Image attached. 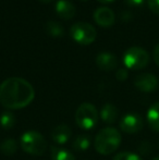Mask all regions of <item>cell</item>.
Segmentation results:
<instances>
[{
	"mask_svg": "<svg viewBox=\"0 0 159 160\" xmlns=\"http://www.w3.org/2000/svg\"><path fill=\"white\" fill-rule=\"evenodd\" d=\"M127 76H129V74H127V71L125 69H119L116 72V78H117L118 81H121V82L127 80Z\"/></svg>",
	"mask_w": 159,
	"mask_h": 160,
	"instance_id": "603a6c76",
	"label": "cell"
},
{
	"mask_svg": "<svg viewBox=\"0 0 159 160\" xmlns=\"http://www.w3.org/2000/svg\"><path fill=\"white\" fill-rule=\"evenodd\" d=\"M98 117L99 114L95 106L89 102H84L75 112V122L82 130H91L97 124Z\"/></svg>",
	"mask_w": 159,
	"mask_h": 160,
	"instance_id": "277c9868",
	"label": "cell"
},
{
	"mask_svg": "<svg viewBox=\"0 0 159 160\" xmlns=\"http://www.w3.org/2000/svg\"><path fill=\"white\" fill-rule=\"evenodd\" d=\"M134 85L143 93H152L158 88V78L152 73H142L134 80Z\"/></svg>",
	"mask_w": 159,
	"mask_h": 160,
	"instance_id": "ba28073f",
	"label": "cell"
},
{
	"mask_svg": "<svg viewBox=\"0 0 159 160\" xmlns=\"http://www.w3.org/2000/svg\"><path fill=\"white\" fill-rule=\"evenodd\" d=\"M99 117L105 123L112 124L118 118V109L112 103H106L102 107L99 112Z\"/></svg>",
	"mask_w": 159,
	"mask_h": 160,
	"instance_id": "4fadbf2b",
	"label": "cell"
},
{
	"mask_svg": "<svg viewBox=\"0 0 159 160\" xmlns=\"http://www.w3.org/2000/svg\"><path fill=\"white\" fill-rule=\"evenodd\" d=\"M152 149H153V145L148 141H143L138 146V150L143 155H148L152 152Z\"/></svg>",
	"mask_w": 159,
	"mask_h": 160,
	"instance_id": "44dd1931",
	"label": "cell"
},
{
	"mask_svg": "<svg viewBox=\"0 0 159 160\" xmlns=\"http://www.w3.org/2000/svg\"><path fill=\"white\" fill-rule=\"evenodd\" d=\"M91 145V139L87 135H79L73 142V148L77 152H85Z\"/></svg>",
	"mask_w": 159,
	"mask_h": 160,
	"instance_id": "ac0fdd59",
	"label": "cell"
},
{
	"mask_svg": "<svg viewBox=\"0 0 159 160\" xmlns=\"http://www.w3.org/2000/svg\"><path fill=\"white\" fill-rule=\"evenodd\" d=\"M113 160H143L137 154L130 152H122L115 156Z\"/></svg>",
	"mask_w": 159,
	"mask_h": 160,
	"instance_id": "ffe728a7",
	"label": "cell"
},
{
	"mask_svg": "<svg viewBox=\"0 0 159 160\" xmlns=\"http://www.w3.org/2000/svg\"><path fill=\"white\" fill-rule=\"evenodd\" d=\"M99 2H102V3H108V2H111L113 1V0H98Z\"/></svg>",
	"mask_w": 159,
	"mask_h": 160,
	"instance_id": "484cf974",
	"label": "cell"
},
{
	"mask_svg": "<svg viewBox=\"0 0 159 160\" xmlns=\"http://www.w3.org/2000/svg\"><path fill=\"white\" fill-rule=\"evenodd\" d=\"M46 32L53 37H60L64 34V30L61 24L56 21H49L46 24Z\"/></svg>",
	"mask_w": 159,
	"mask_h": 160,
	"instance_id": "e0dca14e",
	"label": "cell"
},
{
	"mask_svg": "<svg viewBox=\"0 0 159 160\" xmlns=\"http://www.w3.org/2000/svg\"><path fill=\"white\" fill-rule=\"evenodd\" d=\"M15 123V117L12 112L6 111L0 116V125L4 130H10Z\"/></svg>",
	"mask_w": 159,
	"mask_h": 160,
	"instance_id": "d6986e66",
	"label": "cell"
},
{
	"mask_svg": "<svg viewBox=\"0 0 159 160\" xmlns=\"http://www.w3.org/2000/svg\"><path fill=\"white\" fill-rule=\"evenodd\" d=\"M51 160H75L74 156L64 148L51 146L50 148Z\"/></svg>",
	"mask_w": 159,
	"mask_h": 160,
	"instance_id": "9a60e30c",
	"label": "cell"
},
{
	"mask_svg": "<svg viewBox=\"0 0 159 160\" xmlns=\"http://www.w3.org/2000/svg\"><path fill=\"white\" fill-rule=\"evenodd\" d=\"M22 149L34 156H40L47 149V142L45 137L37 131H27L23 133L20 139Z\"/></svg>",
	"mask_w": 159,
	"mask_h": 160,
	"instance_id": "3957f363",
	"label": "cell"
},
{
	"mask_svg": "<svg viewBox=\"0 0 159 160\" xmlns=\"http://www.w3.org/2000/svg\"><path fill=\"white\" fill-rule=\"evenodd\" d=\"M96 64L102 71H111L118 65V59L110 52H100L96 57Z\"/></svg>",
	"mask_w": 159,
	"mask_h": 160,
	"instance_id": "30bf717a",
	"label": "cell"
},
{
	"mask_svg": "<svg viewBox=\"0 0 159 160\" xmlns=\"http://www.w3.org/2000/svg\"><path fill=\"white\" fill-rule=\"evenodd\" d=\"M39 1L44 2V3H49V2H51L52 0H39Z\"/></svg>",
	"mask_w": 159,
	"mask_h": 160,
	"instance_id": "4316f807",
	"label": "cell"
},
{
	"mask_svg": "<svg viewBox=\"0 0 159 160\" xmlns=\"http://www.w3.org/2000/svg\"><path fill=\"white\" fill-rule=\"evenodd\" d=\"M17 150V144L13 138H6L0 143V152L7 156L15 154Z\"/></svg>",
	"mask_w": 159,
	"mask_h": 160,
	"instance_id": "2e32d148",
	"label": "cell"
},
{
	"mask_svg": "<svg viewBox=\"0 0 159 160\" xmlns=\"http://www.w3.org/2000/svg\"><path fill=\"white\" fill-rule=\"evenodd\" d=\"M153 58H154V61H155V63L159 67V44L156 45V47L154 48Z\"/></svg>",
	"mask_w": 159,
	"mask_h": 160,
	"instance_id": "cb8c5ba5",
	"label": "cell"
},
{
	"mask_svg": "<svg viewBox=\"0 0 159 160\" xmlns=\"http://www.w3.org/2000/svg\"><path fill=\"white\" fill-rule=\"evenodd\" d=\"M71 36L81 45H89L96 39V30L93 25L85 22H77L71 26Z\"/></svg>",
	"mask_w": 159,
	"mask_h": 160,
	"instance_id": "8992f818",
	"label": "cell"
},
{
	"mask_svg": "<svg viewBox=\"0 0 159 160\" xmlns=\"http://www.w3.org/2000/svg\"><path fill=\"white\" fill-rule=\"evenodd\" d=\"M121 134L115 128H105L95 137V149L100 155H110L119 148Z\"/></svg>",
	"mask_w": 159,
	"mask_h": 160,
	"instance_id": "7a4b0ae2",
	"label": "cell"
},
{
	"mask_svg": "<svg viewBox=\"0 0 159 160\" xmlns=\"http://www.w3.org/2000/svg\"><path fill=\"white\" fill-rule=\"evenodd\" d=\"M123 62L125 67L131 70L144 69L149 62V55L144 48L131 47L125 51L123 56Z\"/></svg>",
	"mask_w": 159,
	"mask_h": 160,
	"instance_id": "5b68a950",
	"label": "cell"
},
{
	"mask_svg": "<svg viewBox=\"0 0 159 160\" xmlns=\"http://www.w3.org/2000/svg\"><path fill=\"white\" fill-rule=\"evenodd\" d=\"M35 91L26 80L9 78L0 84V103L10 110L25 108L33 101Z\"/></svg>",
	"mask_w": 159,
	"mask_h": 160,
	"instance_id": "6da1fadb",
	"label": "cell"
},
{
	"mask_svg": "<svg viewBox=\"0 0 159 160\" xmlns=\"http://www.w3.org/2000/svg\"><path fill=\"white\" fill-rule=\"evenodd\" d=\"M82 1H87V0H82Z\"/></svg>",
	"mask_w": 159,
	"mask_h": 160,
	"instance_id": "f1b7e54d",
	"label": "cell"
},
{
	"mask_svg": "<svg viewBox=\"0 0 159 160\" xmlns=\"http://www.w3.org/2000/svg\"><path fill=\"white\" fill-rule=\"evenodd\" d=\"M144 127V120L138 113H127L121 118L120 128L124 133L135 134Z\"/></svg>",
	"mask_w": 159,
	"mask_h": 160,
	"instance_id": "52a82bcc",
	"label": "cell"
},
{
	"mask_svg": "<svg viewBox=\"0 0 159 160\" xmlns=\"http://www.w3.org/2000/svg\"><path fill=\"white\" fill-rule=\"evenodd\" d=\"M124 2L131 7H137V6H141V4L143 3L144 0H124Z\"/></svg>",
	"mask_w": 159,
	"mask_h": 160,
	"instance_id": "d4e9b609",
	"label": "cell"
},
{
	"mask_svg": "<svg viewBox=\"0 0 159 160\" xmlns=\"http://www.w3.org/2000/svg\"><path fill=\"white\" fill-rule=\"evenodd\" d=\"M147 4L155 14L159 15V0H147Z\"/></svg>",
	"mask_w": 159,
	"mask_h": 160,
	"instance_id": "7402d4cb",
	"label": "cell"
},
{
	"mask_svg": "<svg viewBox=\"0 0 159 160\" xmlns=\"http://www.w3.org/2000/svg\"><path fill=\"white\" fill-rule=\"evenodd\" d=\"M147 123L154 132L159 133V101L149 107L147 111Z\"/></svg>",
	"mask_w": 159,
	"mask_h": 160,
	"instance_id": "5bb4252c",
	"label": "cell"
},
{
	"mask_svg": "<svg viewBox=\"0 0 159 160\" xmlns=\"http://www.w3.org/2000/svg\"><path fill=\"white\" fill-rule=\"evenodd\" d=\"M152 160H159V156H156V157H154Z\"/></svg>",
	"mask_w": 159,
	"mask_h": 160,
	"instance_id": "83f0119b",
	"label": "cell"
},
{
	"mask_svg": "<svg viewBox=\"0 0 159 160\" xmlns=\"http://www.w3.org/2000/svg\"><path fill=\"white\" fill-rule=\"evenodd\" d=\"M56 12L61 19L70 20L75 14V7L69 0H59L56 4Z\"/></svg>",
	"mask_w": 159,
	"mask_h": 160,
	"instance_id": "8fae6325",
	"label": "cell"
},
{
	"mask_svg": "<svg viewBox=\"0 0 159 160\" xmlns=\"http://www.w3.org/2000/svg\"><path fill=\"white\" fill-rule=\"evenodd\" d=\"M94 20L99 26L109 28L115 23V12L108 7H99L94 12Z\"/></svg>",
	"mask_w": 159,
	"mask_h": 160,
	"instance_id": "9c48e42d",
	"label": "cell"
},
{
	"mask_svg": "<svg viewBox=\"0 0 159 160\" xmlns=\"http://www.w3.org/2000/svg\"><path fill=\"white\" fill-rule=\"evenodd\" d=\"M71 137V128L67 124L57 125L51 132V138L56 144H66Z\"/></svg>",
	"mask_w": 159,
	"mask_h": 160,
	"instance_id": "7c38bea8",
	"label": "cell"
}]
</instances>
